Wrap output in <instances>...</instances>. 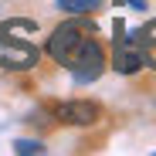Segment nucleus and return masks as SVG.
I'll return each instance as SVG.
<instances>
[{
    "label": "nucleus",
    "instance_id": "1a4fd4ad",
    "mask_svg": "<svg viewBox=\"0 0 156 156\" xmlns=\"http://www.w3.org/2000/svg\"><path fill=\"white\" fill-rule=\"evenodd\" d=\"M122 4H133L136 10H146V0H122Z\"/></svg>",
    "mask_w": 156,
    "mask_h": 156
},
{
    "label": "nucleus",
    "instance_id": "6e6552de",
    "mask_svg": "<svg viewBox=\"0 0 156 156\" xmlns=\"http://www.w3.org/2000/svg\"><path fill=\"white\" fill-rule=\"evenodd\" d=\"M14 149H17V153H44V146H41V143H34V139H17V143H14Z\"/></svg>",
    "mask_w": 156,
    "mask_h": 156
},
{
    "label": "nucleus",
    "instance_id": "20e7f679",
    "mask_svg": "<svg viewBox=\"0 0 156 156\" xmlns=\"http://www.w3.org/2000/svg\"><path fill=\"white\" fill-rule=\"evenodd\" d=\"M143 61L146 58H143V48H139L136 34L122 37V24H115V58H112V68L119 75H133V71L143 68Z\"/></svg>",
    "mask_w": 156,
    "mask_h": 156
},
{
    "label": "nucleus",
    "instance_id": "39448f33",
    "mask_svg": "<svg viewBox=\"0 0 156 156\" xmlns=\"http://www.w3.org/2000/svg\"><path fill=\"white\" fill-rule=\"evenodd\" d=\"M55 115L61 122H68V126H92V122H98L102 109L95 105V102H88V98H71V102L55 105Z\"/></svg>",
    "mask_w": 156,
    "mask_h": 156
},
{
    "label": "nucleus",
    "instance_id": "7ed1b4c3",
    "mask_svg": "<svg viewBox=\"0 0 156 156\" xmlns=\"http://www.w3.org/2000/svg\"><path fill=\"white\" fill-rule=\"evenodd\" d=\"M65 68L75 75V82H95V78L102 75V68H105V51H102V44L95 37H85L82 48L75 51V58Z\"/></svg>",
    "mask_w": 156,
    "mask_h": 156
},
{
    "label": "nucleus",
    "instance_id": "0eeeda50",
    "mask_svg": "<svg viewBox=\"0 0 156 156\" xmlns=\"http://www.w3.org/2000/svg\"><path fill=\"white\" fill-rule=\"evenodd\" d=\"M136 41H139V48L146 51V48H156V20L153 24H146L143 31H136Z\"/></svg>",
    "mask_w": 156,
    "mask_h": 156
},
{
    "label": "nucleus",
    "instance_id": "f03ea898",
    "mask_svg": "<svg viewBox=\"0 0 156 156\" xmlns=\"http://www.w3.org/2000/svg\"><path fill=\"white\" fill-rule=\"evenodd\" d=\"M92 34H95L92 24H85V20H68V24H61V27H55V34L48 37V55L55 58L58 65H68V61L75 58V51L82 48V41L92 37Z\"/></svg>",
    "mask_w": 156,
    "mask_h": 156
},
{
    "label": "nucleus",
    "instance_id": "423d86ee",
    "mask_svg": "<svg viewBox=\"0 0 156 156\" xmlns=\"http://www.w3.org/2000/svg\"><path fill=\"white\" fill-rule=\"evenodd\" d=\"M102 0H58V10H65V14H88Z\"/></svg>",
    "mask_w": 156,
    "mask_h": 156
},
{
    "label": "nucleus",
    "instance_id": "f257e3e1",
    "mask_svg": "<svg viewBox=\"0 0 156 156\" xmlns=\"http://www.w3.org/2000/svg\"><path fill=\"white\" fill-rule=\"evenodd\" d=\"M0 65L24 71V68H34L37 65V48L31 41L17 37V20L0 24Z\"/></svg>",
    "mask_w": 156,
    "mask_h": 156
}]
</instances>
